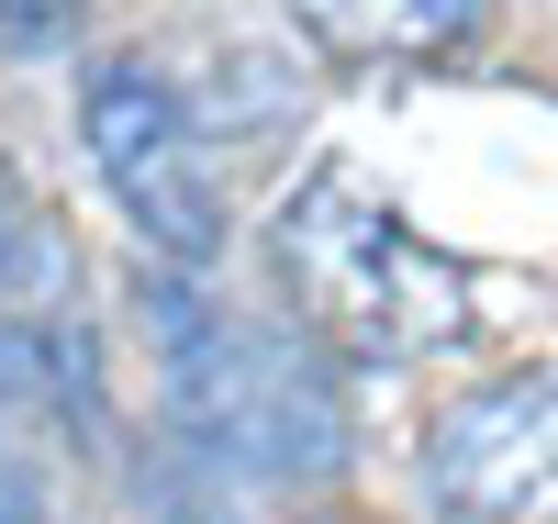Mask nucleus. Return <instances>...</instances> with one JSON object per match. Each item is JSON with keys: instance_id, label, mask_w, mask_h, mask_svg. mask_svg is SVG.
<instances>
[{"instance_id": "obj_3", "label": "nucleus", "mask_w": 558, "mask_h": 524, "mask_svg": "<svg viewBox=\"0 0 558 524\" xmlns=\"http://www.w3.org/2000/svg\"><path fill=\"white\" fill-rule=\"evenodd\" d=\"M78 134H89L101 190L123 202V223L146 234L157 257H179V268H213V257H223V190H213V157H202L191 112H179V89H168L146 57L89 68V89H78Z\"/></svg>"}, {"instance_id": "obj_4", "label": "nucleus", "mask_w": 558, "mask_h": 524, "mask_svg": "<svg viewBox=\"0 0 558 524\" xmlns=\"http://www.w3.org/2000/svg\"><path fill=\"white\" fill-rule=\"evenodd\" d=\"M436 502L470 524H547L558 513V368H514L436 413Z\"/></svg>"}, {"instance_id": "obj_7", "label": "nucleus", "mask_w": 558, "mask_h": 524, "mask_svg": "<svg viewBox=\"0 0 558 524\" xmlns=\"http://www.w3.org/2000/svg\"><path fill=\"white\" fill-rule=\"evenodd\" d=\"M68 12H78V0H0V34H12V45H45Z\"/></svg>"}, {"instance_id": "obj_2", "label": "nucleus", "mask_w": 558, "mask_h": 524, "mask_svg": "<svg viewBox=\"0 0 558 524\" xmlns=\"http://www.w3.org/2000/svg\"><path fill=\"white\" fill-rule=\"evenodd\" d=\"M157 324H168V391L191 413V436L268 468V480H313V468H336V402H324V379L302 346L257 336L235 313H202L157 291Z\"/></svg>"}, {"instance_id": "obj_6", "label": "nucleus", "mask_w": 558, "mask_h": 524, "mask_svg": "<svg viewBox=\"0 0 558 524\" xmlns=\"http://www.w3.org/2000/svg\"><path fill=\"white\" fill-rule=\"evenodd\" d=\"M57 279H68V268H57V223H45L34 190L0 168V302H45Z\"/></svg>"}, {"instance_id": "obj_1", "label": "nucleus", "mask_w": 558, "mask_h": 524, "mask_svg": "<svg viewBox=\"0 0 558 524\" xmlns=\"http://www.w3.org/2000/svg\"><path fill=\"white\" fill-rule=\"evenodd\" d=\"M268 257L291 279V302L357 357H447L470 346L481 291L436 234H413L391 212V190H368L347 157H313L291 190H279Z\"/></svg>"}, {"instance_id": "obj_5", "label": "nucleus", "mask_w": 558, "mask_h": 524, "mask_svg": "<svg viewBox=\"0 0 558 524\" xmlns=\"http://www.w3.org/2000/svg\"><path fill=\"white\" fill-rule=\"evenodd\" d=\"M492 0H291V23L336 68H436L481 34Z\"/></svg>"}, {"instance_id": "obj_8", "label": "nucleus", "mask_w": 558, "mask_h": 524, "mask_svg": "<svg viewBox=\"0 0 558 524\" xmlns=\"http://www.w3.org/2000/svg\"><path fill=\"white\" fill-rule=\"evenodd\" d=\"M0 524H45L34 491H23V468H12V447H0Z\"/></svg>"}]
</instances>
